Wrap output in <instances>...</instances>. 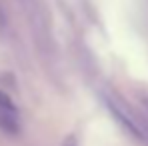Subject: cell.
<instances>
[{"label": "cell", "instance_id": "1", "mask_svg": "<svg viewBox=\"0 0 148 146\" xmlns=\"http://www.w3.org/2000/svg\"><path fill=\"white\" fill-rule=\"evenodd\" d=\"M62 146H76V138H74V136H68V138L62 142Z\"/></svg>", "mask_w": 148, "mask_h": 146}]
</instances>
